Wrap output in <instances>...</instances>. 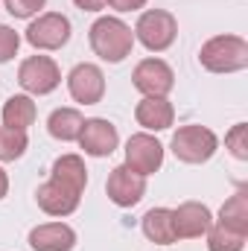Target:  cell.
<instances>
[{
    "label": "cell",
    "instance_id": "9c48e42d",
    "mask_svg": "<svg viewBox=\"0 0 248 251\" xmlns=\"http://www.w3.org/2000/svg\"><path fill=\"white\" fill-rule=\"evenodd\" d=\"M131 82L143 97H167L175 88V73L164 59H143L134 67Z\"/></svg>",
    "mask_w": 248,
    "mask_h": 251
},
{
    "label": "cell",
    "instance_id": "7a4b0ae2",
    "mask_svg": "<svg viewBox=\"0 0 248 251\" xmlns=\"http://www.w3.org/2000/svg\"><path fill=\"white\" fill-rule=\"evenodd\" d=\"M198 64L210 73H237L248 67V41L240 35H216L201 44Z\"/></svg>",
    "mask_w": 248,
    "mask_h": 251
},
{
    "label": "cell",
    "instance_id": "ba28073f",
    "mask_svg": "<svg viewBox=\"0 0 248 251\" xmlns=\"http://www.w3.org/2000/svg\"><path fill=\"white\" fill-rule=\"evenodd\" d=\"M67 91L82 105H97L105 97V76L97 64L82 62L67 73Z\"/></svg>",
    "mask_w": 248,
    "mask_h": 251
},
{
    "label": "cell",
    "instance_id": "5b68a950",
    "mask_svg": "<svg viewBox=\"0 0 248 251\" xmlns=\"http://www.w3.org/2000/svg\"><path fill=\"white\" fill-rule=\"evenodd\" d=\"M18 82L26 94L44 97V94H53L62 85V70L50 56H29L18 67Z\"/></svg>",
    "mask_w": 248,
    "mask_h": 251
},
{
    "label": "cell",
    "instance_id": "7c38bea8",
    "mask_svg": "<svg viewBox=\"0 0 248 251\" xmlns=\"http://www.w3.org/2000/svg\"><path fill=\"white\" fill-rule=\"evenodd\" d=\"M213 225V213L207 204L201 201H184L173 210V231L175 240H198L207 234V228Z\"/></svg>",
    "mask_w": 248,
    "mask_h": 251
},
{
    "label": "cell",
    "instance_id": "44dd1931",
    "mask_svg": "<svg viewBox=\"0 0 248 251\" xmlns=\"http://www.w3.org/2000/svg\"><path fill=\"white\" fill-rule=\"evenodd\" d=\"M207 251H243L246 249V234H237L225 225H210L207 228Z\"/></svg>",
    "mask_w": 248,
    "mask_h": 251
},
{
    "label": "cell",
    "instance_id": "83f0119b",
    "mask_svg": "<svg viewBox=\"0 0 248 251\" xmlns=\"http://www.w3.org/2000/svg\"><path fill=\"white\" fill-rule=\"evenodd\" d=\"M6 193H9V176H6V170L0 167V201L6 199Z\"/></svg>",
    "mask_w": 248,
    "mask_h": 251
},
{
    "label": "cell",
    "instance_id": "6da1fadb",
    "mask_svg": "<svg viewBox=\"0 0 248 251\" xmlns=\"http://www.w3.org/2000/svg\"><path fill=\"white\" fill-rule=\"evenodd\" d=\"M88 38H91V50L108 64H120L125 56H131V47H134L131 26L123 24L120 18H111V15L94 21Z\"/></svg>",
    "mask_w": 248,
    "mask_h": 251
},
{
    "label": "cell",
    "instance_id": "e0dca14e",
    "mask_svg": "<svg viewBox=\"0 0 248 251\" xmlns=\"http://www.w3.org/2000/svg\"><path fill=\"white\" fill-rule=\"evenodd\" d=\"M50 178L62 181L67 187H73L76 193H85L88 187V170H85V161L79 155H62L53 161V170H50Z\"/></svg>",
    "mask_w": 248,
    "mask_h": 251
},
{
    "label": "cell",
    "instance_id": "2e32d148",
    "mask_svg": "<svg viewBox=\"0 0 248 251\" xmlns=\"http://www.w3.org/2000/svg\"><path fill=\"white\" fill-rule=\"evenodd\" d=\"M143 237L155 246H173L175 243V231H173V210L170 207H152L146 210V216L140 219Z\"/></svg>",
    "mask_w": 248,
    "mask_h": 251
},
{
    "label": "cell",
    "instance_id": "52a82bcc",
    "mask_svg": "<svg viewBox=\"0 0 248 251\" xmlns=\"http://www.w3.org/2000/svg\"><path fill=\"white\" fill-rule=\"evenodd\" d=\"M161 164H164V146L158 137H152L146 131H137L128 137V143H125V167L128 170H134L137 176L146 178V176L158 173Z\"/></svg>",
    "mask_w": 248,
    "mask_h": 251
},
{
    "label": "cell",
    "instance_id": "cb8c5ba5",
    "mask_svg": "<svg viewBox=\"0 0 248 251\" xmlns=\"http://www.w3.org/2000/svg\"><path fill=\"white\" fill-rule=\"evenodd\" d=\"M18 47H21V35H18L12 26L0 24V64L12 62V59L18 56Z\"/></svg>",
    "mask_w": 248,
    "mask_h": 251
},
{
    "label": "cell",
    "instance_id": "8992f818",
    "mask_svg": "<svg viewBox=\"0 0 248 251\" xmlns=\"http://www.w3.org/2000/svg\"><path fill=\"white\" fill-rule=\"evenodd\" d=\"M26 41L35 50H62L70 41V21L62 12H44L26 26Z\"/></svg>",
    "mask_w": 248,
    "mask_h": 251
},
{
    "label": "cell",
    "instance_id": "30bf717a",
    "mask_svg": "<svg viewBox=\"0 0 248 251\" xmlns=\"http://www.w3.org/2000/svg\"><path fill=\"white\" fill-rule=\"evenodd\" d=\"M120 143V134H117V126L105 117H91L85 120L82 131H79V146L85 149V155L91 158H108Z\"/></svg>",
    "mask_w": 248,
    "mask_h": 251
},
{
    "label": "cell",
    "instance_id": "d4e9b609",
    "mask_svg": "<svg viewBox=\"0 0 248 251\" xmlns=\"http://www.w3.org/2000/svg\"><path fill=\"white\" fill-rule=\"evenodd\" d=\"M47 6V0H6V12L12 18H32Z\"/></svg>",
    "mask_w": 248,
    "mask_h": 251
},
{
    "label": "cell",
    "instance_id": "3957f363",
    "mask_svg": "<svg viewBox=\"0 0 248 251\" xmlns=\"http://www.w3.org/2000/svg\"><path fill=\"white\" fill-rule=\"evenodd\" d=\"M134 38L149 50V53H164L175 44L178 38V21L167 9H149L137 18Z\"/></svg>",
    "mask_w": 248,
    "mask_h": 251
},
{
    "label": "cell",
    "instance_id": "d6986e66",
    "mask_svg": "<svg viewBox=\"0 0 248 251\" xmlns=\"http://www.w3.org/2000/svg\"><path fill=\"white\" fill-rule=\"evenodd\" d=\"M82 126H85V117H82L76 108H56V111L50 114V120H47V131H50L56 140L70 143V140H79Z\"/></svg>",
    "mask_w": 248,
    "mask_h": 251
},
{
    "label": "cell",
    "instance_id": "603a6c76",
    "mask_svg": "<svg viewBox=\"0 0 248 251\" xmlns=\"http://www.w3.org/2000/svg\"><path fill=\"white\" fill-rule=\"evenodd\" d=\"M225 146L231 149V155L237 161H248V126L237 123L228 134H225Z\"/></svg>",
    "mask_w": 248,
    "mask_h": 251
},
{
    "label": "cell",
    "instance_id": "4316f807",
    "mask_svg": "<svg viewBox=\"0 0 248 251\" xmlns=\"http://www.w3.org/2000/svg\"><path fill=\"white\" fill-rule=\"evenodd\" d=\"M82 12H102L108 6V0H73Z\"/></svg>",
    "mask_w": 248,
    "mask_h": 251
},
{
    "label": "cell",
    "instance_id": "ac0fdd59",
    "mask_svg": "<svg viewBox=\"0 0 248 251\" xmlns=\"http://www.w3.org/2000/svg\"><path fill=\"white\" fill-rule=\"evenodd\" d=\"M35 117H38V108H35L32 97H26V94H15V97H9L6 105H3V126H6V128H21V131H26L29 126L35 123Z\"/></svg>",
    "mask_w": 248,
    "mask_h": 251
},
{
    "label": "cell",
    "instance_id": "484cf974",
    "mask_svg": "<svg viewBox=\"0 0 248 251\" xmlns=\"http://www.w3.org/2000/svg\"><path fill=\"white\" fill-rule=\"evenodd\" d=\"M108 6L117 9V12H137V9L146 6V0H108Z\"/></svg>",
    "mask_w": 248,
    "mask_h": 251
},
{
    "label": "cell",
    "instance_id": "4fadbf2b",
    "mask_svg": "<svg viewBox=\"0 0 248 251\" xmlns=\"http://www.w3.org/2000/svg\"><path fill=\"white\" fill-rule=\"evenodd\" d=\"M79 199H82V193H76L73 187H67L56 178H47L35 190V201L47 216H70L79 207Z\"/></svg>",
    "mask_w": 248,
    "mask_h": 251
},
{
    "label": "cell",
    "instance_id": "ffe728a7",
    "mask_svg": "<svg viewBox=\"0 0 248 251\" xmlns=\"http://www.w3.org/2000/svg\"><path fill=\"white\" fill-rule=\"evenodd\" d=\"M219 225L237 231V234H246L248 237V193L246 190H237L219 210Z\"/></svg>",
    "mask_w": 248,
    "mask_h": 251
},
{
    "label": "cell",
    "instance_id": "7402d4cb",
    "mask_svg": "<svg viewBox=\"0 0 248 251\" xmlns=\"http://www.w3.org/2000/svg\"><path fill=\"white\" fill-rule=\"evenodd\" d=\"M26 146H29L26 131H21V128H6V126L0 128V161H3V164L24 158Z\"/></svg>",
    "mask_w": 248,
    "mask_h": 251
},
{
    "label": "cell",
    "instance_id": "277c9868",
    "mask_svg": "<svg viewBox=\"0 0 248 251\" xmlns=\"http://www.w3.org/2000/svg\"><path fill=\"white\" fill-rule=\"evenodd\" d=\"M173 155L181 164H204L216 155L219 149V137L207 128V126H181L173 134Z\"/></svg>",
    "mask_w": 248,
    "mask_h": 251
},
{
    "label": "cell",
    "instance_id": "9a60e30c",
    "mask_svg": "<svg viewBox=\"0 0 248 251\" xmlns=\"http://www.w3.org/2000/svg\"><path fill=\"white\" fill-rule=\"evenodd\" d=\"M134 120L146 131H164L175 123V108L167 97H143L134 108Z\"/></svg>",
    "mask_w": 248,
    "mask_h": 251
},
{
    "label": "cell",
    "instance_id": "8fae6325",
    "mask_svg": "<svg viewBox=\"0 0 248 251\" xmlns=\"http://www.w3.org/2000/svg\"><path fill=\"white\" fill-rule=\"evenodd\" d=\"M105 193H108V199H111L117 207H134V204L146 196V178L137 176L134 170H128L125 164H120V167H114V170L108 173Z\"/></svg>",
    "mask_w": 248,
    "mask_h": 251
},
{
    "label": "cell",
    "instance_id": "5bb4252c",
    "mask_svg": "<svg viewBox=\"0 0 248 251\" xmlns=\"http://www.w3.org/2000/svg\"><path fill=\"white\" fill-rule=\"evenodd\" d=\"M76 231L64 222H44L29 231V249L32 251H73Z\"/></svg>",
    "mask_w": 248,
    "mask_h": 251
}]
</instances>
